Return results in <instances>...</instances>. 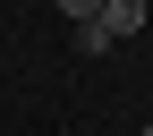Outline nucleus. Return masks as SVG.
I'll return each instance as SVG.
<instances>
[{"instance_id":"nucleus-1","label":"nucleus","mask_w":153,"mask_h":136,"mask_svg":"<svg viewBox=\"0 0 153 136\" xmlns=\"http://www.w3.org/2000/svg\"><path fill=\"white\" fill-rule=\"evenodd\" d=\"M145 17H153L145 0H102V17H94V26H102L111 43H128V34H145Z\"/></svg>"},{"instance_id":"nucleus-2","label":"nucleus","mask_w":153,"mask_h":136,"mask_svg":"<svg viewBox=\"0 0 153 136\" xmlns=\"http://www.w3.org/2000/svg\"><path fill=\"white\" fill-rule=\"evenodd\" d=\"M68 9V26H94V17H102V0H60Z\"/></svg>"}]
</instances>
